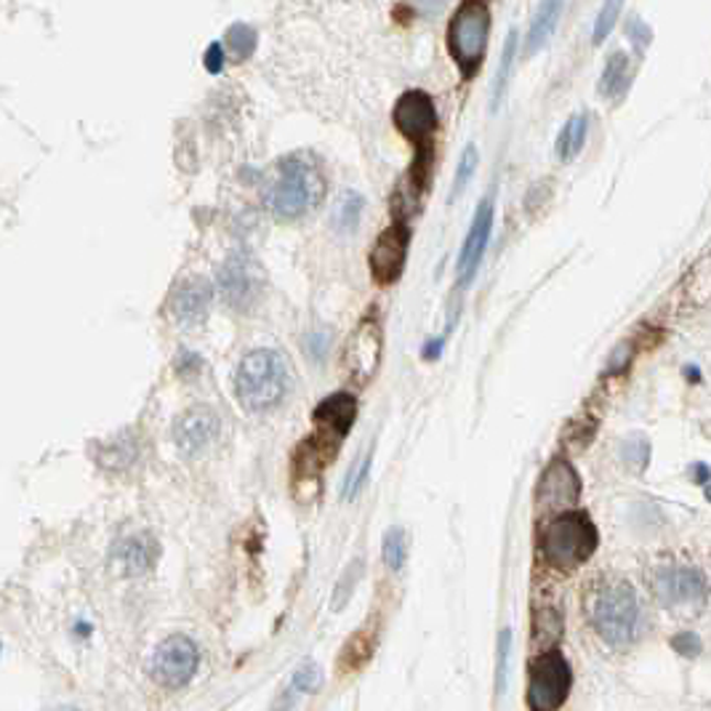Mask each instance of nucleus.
Returning <instances> with one entry per match:
<instances>
[{"instance_id":"nucleus-26","label":"nucleus","mask_w":711,"mask_h":711,"mask_svg":"<svg viewBox=\"0 0 711 711\" xmlns=\"http://www.w3.org/2000/svg\"><path fill=\"white\" fill-rule=\"evenodd\" d=\"M514 54H517V33L510 30V35H506V43H504V54H501L496 84H493V110L499 107V101L506 91V84H510V75H512V67H514Z\"/></svg>"},{"instance_id":"nucleus-18","label":"nucleus","mask_w":711,"mask_h":711,"mask_svg":"<svg viewBox=\"0 0 711 711\" xmlns=\"http://www.w3.org/2000/svg\"><path fill=\"white\" fill-rule=\"evenodd\" d=\"M679 296L682 304L690 309H701L711 302V251L703 253L690 270L685 272L682 283H679Z\"/></svg>"},{"instance_id":"nucleus-5","label":"nucleus","mask_w":711,"mask_h":711,"mask_svg":"<svg viewBox=\"0 0 711 711\" xmlns=\"http://www.w3.org/2000/svg\"><path fill=\"white\" fill-rule=\"evenodd\" d=\"M597 544H600V536H597L594 523L589 514L581 512H562L542 533L544 562L565 573L587 562L597 551Z\"/></svg>"},{"instance_id":"nucleus-19","label":"nucleus","mask_w":711,"mask_h":711,"mask_svg":"<svg viewBox=\"0 0 711 711\" xmlns=\"http://www.w3.org/2000/svg\"><path fill=\"white\" fill-rule=\"evenodd\" d=\"M562 17V0H542L533 17L528 37H525V54L533 56L538 48H544L549 43L551 33L557 30V22Z\"/></svg>"},{"instance_id":"nucleus-10","label":"nucleus","mask_w":711,"mask_h":711,"mask_svg":"<svg viewBox=\"0 0 711 711\" xmlns=\"http://www.w3.org/2000/svg\"><path fill=\"white\" fill-rule=\"evenodd\" d=\"M259 291H262V272L256 262L245 253H232L219 270V294L227 307L245 313L259 302Z\"/></svg>"},{"instance_id":"nucleus-37","label":"nucleus","mask_w":711,"mask_h":711,"mask_svg":"<svg viewBox=\"0 0 711 711\" xmlns=\"http://www.w3.org/2000/svg\"><path fill=\"white\" fill-rule=\"evenodd\" d=\"M221 59H225V51H221L219 43H214V46L208 48V54H206L208 69H211V73H219V69H221Z\"/></svg>"},{"instance_id":"nucleus-9","label":"nucleus","mask_w":711,"mask_h":711,"mask_svg":"<svg viewBox=\"0 0 711 711\" xmlns=\"http://www.w3.org/2000/svg\"><path fill=\"white\" fill-rule=\"evenodd\" d=\"M381 354H384V333H381L376 317H365V320L358 322V328L349 336L344 347L341 363H344L347 376L360 386L368 384V381L376 376Z\"/></svg>"},{"instance_id":"nucleus-22","label":"nucleus","mask_w":711,"mask_h":711,"mask_svg":"<svg viewBox=\"0 0 711 711\" xmlns=\"http://www.w3.org/2000/svg\"><path fill=\"white\" fill-rule=\"evenodd\" d=\"M626 75H628V56L626 51H613L611 59L605 62V69L600 75V97L613 99L619 97L621 91L626 88Z\"/></svg>"},{"instance_id":"nucleus-24","label":"nucleus","mask_w":711,"mask_h":711,"mask_svg":"<svg viewBox=\"0 0 711 711\" xmlns=\"http://www.w3.org/2000/svg\"><path fill=\"white\" fill-rule=\"evenodd\" d=\"M373 656V637L368 632H358L352 639H349L344 653H341L339 666H344V671L360 669L368 658Z\"/></svg>"},{"instance_id":"nucleus-25","label":"nucleus","mask_w":711,"mask_h":711,"mask_svg":"<svg viewBox=\"0 0 711 711\" xmlns=\"http://www.w3.org/2000/svg\"><path fill=\"white\" fill-rule=\"evenodd\" d=\"M381 557H384L386 568L400 570L405 565V557H408V538H405L403 528H390L384 536V544H381Z\"/></svg>"},{"instance_id":"nucleus-7","label":"nucleus","mask_w":711,"mask_h":711,"mask_svg":"<svg viewBox=\"0 0 711 711\" xmlns=\"http://www.w3.org/2000/svg\"><path fill=\"white\" fill-rule=\"evenodd\" d=\"M573 671L568 658L557 647H549L530 666L528 682V707L533 711H555L568 701Z\"/></svg>"},{"instance_id":"nucleus-36","label":"nucleus","mask_w":711,"mask_h":711,"mask_svg":"<svg viewBox=\"0 0 711 711\" xmlns=\"http://www.w3.org/2000/svg\"><path fill=\"white\" fill-rule=\"evenodd\" d=\"M671 647H675L677 653H682V656H698V653H701V639H698L696 634L682 632L671 639Z\"/></svg>"},{"instance_id":"nucleus-1","label":"nucleus","mask_w":711,"mask_h":711,"mask_svg":"<svg viewBox=\"0 0 711 711\" xmlns=\"http://www.w3.org/2000/svg\"><path fill=\"white\" fill-rule=\"evenodd\" d=\"M326 195V176L320 163L309 152H294L277 161L266 179L264 203L281 221H296L320 206Z\"/></svg>"},{"instance_id":"nucleus-4","label":"nucleus","mask_w":711,"mask_h":711,"mask_svg":"<svg viewBox=\"0 0 711 711\" xmlns=\"http://www.w3.org/2000/svg\"><path fill=\"white\" fill-rule=\"evenodd\" d=\"M491 41V3L488 0H461L448 22L450 59L461 69L463 78H474L485 62Z\"/></svg>"},{"instance_id":"nucleus-2","label":"nucleus","mask_w":711,"mask_h":711,"mask_svg":"<svg viewBox=\"0 0 711 711\" xmlns=\"http://www.w3.org/2000/svg\"><path fill=\"white\" fill-rule=\"evenodd\" d=\"M291 386V365L283 352L262 347L240 360L234 371V397L249 414L277 408Z\"/></svg>"},{"instance_id":"nucleus-29","label":"nucleus","mask_w":711,"mask_h":711,"mask_svg":"<svg viewBox=\"0 0 711 711\" xmlns=\"http://www.w3.org/2000/svg\"><path fill=\"white\" fill-rule=\"evenodd\" d=\"M621 453H624V461L634 469V472H643L647 463H650V442H647L645 437L634 435L624 442Z\"/></svg>"},{"instance_id":"nucleus-13","label":"nucleus","mask_w":711,"mask_h":711,"mask_svg":"<svg viewBox=\"0 0 711 711\" xmlns=\"http://www.w3.org/2000/svg\"><path fill=\"white\" fill-rule=\"evenodd\" d=\"M653 589L664 605H682V602H703L709 594L707 579L698 568L690 565H671V568L656 570Z\"/></svg>"},{"instance_id":"nucleus-11","label":"nucleus","mask_w":711,"mask_h":711,"mask_svg":"<svg viewBox=\"0 0 711 711\" xmlns=\"http://www.w3.org/2000/svg\"><path fill=\"white\" fill-rule=\"evenodd\" d=\"M408 243L411 230L403 219H397L395 225L386 227L373 243L371 256H368V266H371L373 281L379 285H392L400 281L405 270V259H408Z\"/></svg>"},{"instance_id":"nucleus-33","label":"nucleus","mask_w":711,"mask_h":711,"mask_svg":"<svg viewBox=\"0 0 711 711\" xmlns=\"http://www.w3.org/2000/svg\"><path fill=\"white\" fill-rule=\"evenodd\" d=\"M368 472H371V456H365V459L360 461L358 467L352 469V472H349V478L344 482V499H354V496H358L360 488L365 485Z\"/></svg>"},{"instance_id":"nucleus-23","label":"nucleus","mask_w":711,"mask_h":711,"mask_svg":"<svg viewBox=\"0 0 711 711\" xmlns=\"http://www.w3.org/2000/svg\"><path fill=\"white\" fill-rule=\"evenodd\" d=\"M363 208H365V200L363 195L358 193H344L336 203V211H333V227L339 232H352L354 227L360 225V216H363Z\"/></svg>"},{"instance_id":"nucleus-30","label":"nucleus","mask_w":711,"mask_h":711,"mask_svg":"<svg viewBox=\"0 0 711 711\" xmlns=\"http://www.w3.org/2000/svg\"><path fill=\"white\" fill-rule=\"evenodd\" d=\"M478 163H480V152L474 144H467V150L461 152V161H459V168H456V182H453V198L456 195L463 193V187H467L469 179L474 176V171H478Z\"/></svg>"},{"instance_id":"nucleus-20","label":"nucleus","mask_w":711,"mask_h":711,"mask_svg":"<svg viewBox=\"0 0 711 711\" xmlns=\"http://www.w3.org/2000/svg\"><path fill=\"white\" fill-rule=\"evenodd\" d=\"M157 557V546L150 536H133L125 538L118 549V562L123 565V570L129 576L147 573Z\"/></svg>"},{"instance_id":"nucleus-28","label":"nucleus","mask_w":711,"mask_h":711,"mask_svg":"<svg viewBox=\"0 0 711 711\" xmlns=\"http://www.w3.org/2000/svg\"><path fill=\"white\" fill-rule=\"evenodd\" d=\"M227 43H230V54L234 56V62H243L256 48V33H253L249 24H234L230 33H227Z\"/></svg>"},{"instance_id":"nucleus-3","label":"nucleus","mask_w":711,"mask_h":711,"mask_svg":"<svg viewBox=\"0 0 711 711\" xmlns=\"http://www.w3.org/2000/svg\"><path fill=\"white\" fill-rule=\"evenodd\" d=\"M592 626L613 647H626L643 632V605L628 581L600 587L592 600Z\"/></svg>"},{"instance_id":"nucleus-32","label":"nucleus","mask_w":711,"mask_h":711,"mask_svg":"<svg viewBox=\"0 0 711 711\" xmlns=\"http://www.w3.org/2000/svg\"><path fill=\"white\" fill-rule=\"evenodd\" d=\"M510 653H512V628H504L499 637V675H496V693L506 690V675H510Z\"/></svg>"},{"instance_id":"nucleus-34","label":"nucleus","mask_w":711,"mask_h":711,"mask_svg":"<svg viewBox=\"0 0 711 711\" xmlns=\"http://www.w3.org/2000/svg\"><path fill=\"white\" fill-rule=\"evenodd\" d=\"M626 35H628V41L634 43V48L639 51V54H643V51L650 46V28H647L643 19H628Z\"/></svg>"},{"instance_id":"nucleus-21","label":"nucleus","mask_w":711,"mask_h":711,"mask_svg":"<svg viewBox=\"0 0 711 711\" xmlns=\"http://www.w3.org/2000/svg\"><path fill=\"white\" fill-rule=\"evenodd\" d=\"M587 133H589L587 112L570 118L568 123L562 125L560 136H557V144H555L557 157H560V161H573V157L583 150V144H587Z\"/></svg>"},{"instance_id":"nucleus-16","label":"nucleus","mask_w":711,"mask_h":711,"mask_svg":"<svg viewBox=\"0 0 711 711\" xmlns=\"http://www.w3.org/2000/svg\"><path fill=\"white\" fill-rule=\"evenodd\" d=\"M491 230H493V200L488 198L480 203L478 214H474L472 219V227H469L467 240H463V249L459 256V275L463 285L472 281L474 272H478L482 256H485L488 240H491Z\"/></svg>"},{"instance_id":"nucleus-12","label":"nucleus","mask_w":711,"mask_h":711,"mask_svg":"<svg viewBox=\"0 0 711 711\" xmlns=\"http://www.w3.org/2000/svg\"><path fill=\"white\" fill-rule=\"evenodd\" d=\"M581 499V478L568 459H555L536 485V504L544 512H568Z\"/></svg>"},{"instance_id":"nucleus-8","label":"nucleus","mask_w":711,"mask_h":711,"mask_svg":"<svg viewBox=\"0 0 711 711\" xmlns=\"http://www.w3.org/2000/svg\"><path fill=\"white\" fill-rule=\"evenodd\" d=\"M198 666H200L198 643L184 637V634H174V637L163 639V643L157 645L155 656H152L150 671L157 685H163V688L168 690H179L184 685L193 682V677L198 675Z\"/></svg>"},{"instance_id":"nucleus-17","label":"nucleus","mask_w":711,"mask_h":711,"mask_svg":"<svg viewBox=\"0 0 711 711\" xmlns=\"http://www.w3.org/2000/svg\"><path fill=\"white\" fill-rule=\"evenodd\" d=\"M354 416H358V400H354L349 392H336V395L326 397L315 408V424L317 435L328 437L339 446L347 437V431L352 429Z\"/></svg>"},{"instance_id":"nucleus-14","label":"nucleus","mask_w":711,"mask_h":711,"mask_svg":"<svg viewBox=\"0 0 711 711\" xmlns=\"http://www.w3.org/2000/svg\"><path fill=\"white\" fill-rule=\"evenodd\" d=\"M216 435H219V416L206 405L184 411L174 424V442L187 459L203 453L216 440Z\"/></svg>"},{"instance_id":"nucleus-6","label":"nucleus","mask_w":711,"mask_h":711,"mask_svg":"<svg viewBox=\"0 0 711 711\" xmlns=\"http://www.w3.org/2000/svg\"><path fill=\"white\" fill-rule=\"evenodd\" d=\"M397 131L416 147L414 166V187L424 189L429 179L431 157H435V131H437V110L435 101L424 91H405L397 99L392 112Z\"/></svg>"},{"instance_id":"nucleus-31","label":"nucleus","mask_w":711,"mask_h":711,"mask_svg":"<svg viewBox=\"0 0 711 711\" xmlns=\"http://www.w3.org/2000/svg\"><path fill=\"white\" fill-rule=\"evenodd\" d=\"M542 632V643L555 647L557 639L562 637V615L557 611H544L536 619V634Z\"/></svg>"},{"instance_id":"nucleus-15","label":"nucleus","mask_w":711,"mask_h":711,"mask_svg":"<svg viewBox=\"0 0 711 711\" xmlns=\"http://www.w3.org/2000/svg\"><path fill=\"white\" fill-rule=\"evenodd\" d=\"M214 288L206 277H187L171 291L168 307L182 328H198L211 309Z\"/></svg>"},{"instance_id":"nucleus-35","label":"nucleus","mask_w":711,"mask_h":711,"mask_svg":"<svg viewBox=\"0 0 711 711\" xmlns=\"http://www.w3.org/2000/svg\"><path fill=\"white\" fill-rule=\"evenodd\" d=\"M317 685H320V671H317L313 664L302 666V669L296 671V677H294L296 693H313V690H317Z\"/></svg>"},{"instance_id":"nucleus-27","label":"nucleus","mask_w":711,"mask_h":711,"mask_svg":"<svg viewBox=\"0 0 711 711\" xmlns=\"http://www.w3.org/2000/svg\"><path fill=\"white\" fill-rule=\"evenodd\" d=\"M621 9H624V0H602L600 6V14L594 19V33H592V41L600 46V43H605V37L613 33L615 22H619L621 17Z\"/></svg>"}]
</instances>
